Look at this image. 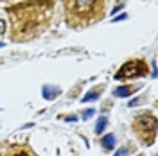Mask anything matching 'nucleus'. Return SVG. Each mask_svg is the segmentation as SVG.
<instances>
[{
    "instance_id": "obj_6",
    "label": "nucleus",
    "mask_w": 158,
    "mask_h": 156,
    "mask_svg": "<svg viewBox=\"0 0 158 156\" xmlns=\"http://www.w3.org/2000/svg\"><path fill=\"white\" fill-rule=\"evenodd\" d=\"M106 124H108V118H106V117L99 118L97 124H95V133H97V135H101V133H102V131L106 129Z\"/></svg>"
},
{
    "instance_id": "obj_5",
    "label": "nucleus",
    "mask_w": 158,
    "mask_h": 156,
    "mask_svg": "<svg viewBox=\"0 0 158 156\" xmlns=\"http://www.w3.org/2000/svg\"><path fill=\"white\" fill-rule=\"evenodd\" d=\"M113 93H115L117 97H128V95L133 93V88H131V86H118Z\"/></svg>"
},
{
    "instance_id": "obj_11",
    "label": "nucleus",
    "mask_w": 158,
    "mask_h": 156,
    "mask_svg": "<svg viewBox=\"0 0 158 156\" xmlns=\"http://www.w3.org/2000/svg\"><path fill=\"white\" fill-rule=\"evenodd\" d=\"M77 120V117H67L65 118V122H76Z\"/></svg>"
},
{
    "instance_id": "obj_1",
    "label": "nucleus",
    "mask_w": 158,
    "mask_h": 156,
    "mask_svg": "<svg viewBox=\"0 0 158 156\" xmlns=\"http://www.w3.org/2000/svg\"><path fill=\"white\" fill-rule=\"evenodd\" d=\"M137 127L149 131V133H155L156 131V118L153 115H142V117L137 118Z\"/></svg>"
},
{
    "instance_id": "obj_8",
    "label": "nucleus",
    "mask_w": 158,
    "mask_h": 156,
    "mask_svg": "<svg viewBox=\"0 0 158 156\" xmlns=\"http://www.w3.org/2000/svg\"><path fill=\"white\" fill-rule=\"evenodd\" d=\"M94 113H95V109H86V111H83V118H90V117H94Z\"/></svg>"
},
{
    "instance_id": "obj_2",
    "label": "nucleus",
    "mask_w": 158,
    "mask_h": 156,
    "mask_svg": "<svg viewBox=\"0 0 158 156\" xmlns=\"http://www.w3.org/2000/svg\"><path fill=\"white\" fill-rule=\"evenodd\" d=\"M95 2H97V0H74L76 9H77L79 13H88V11H92V7L95 6Z\"/></svg>"
},
{
    "instance_id": "obj_4",
    "label": "nucleus",
    "mask_w": 158,
    "mask_h": 156,
    "mask_svg": "<svg viewBox=\"0 0 158 156\" xmlns=\"http://www.w3.org/2000/svg\"><path fill=\"white\" fill-rule=\"evenodd\" d=\"M102 147L106 149V151H111L113 147H115V135H106V137H102Z\"/></svg>"
},
{
    "instance_id": "obj_12",
    "label": "nucleus",
    "mask_w": 158,
    "mask_h": 156,
    "mask_svg": "<svg viewBox=\"0 0 158 156\" xmlns=\"http://www.w3.org/2000/svg\"><path fill=\"white\" fill-rule=\"evenodd\" d=\"M124 18H126V14H120L118 18H113V22H118V20H124Z\"/></svg>"
},
{
    "instance_id": "obj_9",
    "label": "nucleus",
    "mask_w": 158,
    "mask_h": 156,
    "mask_svg": "<svg viewBox=\"0 0 158 156\" xmlns=\"http://www.w3.org/2000/svg\"><path fill=\"white\" fill-rule=\"evenodd\" d=\"M115 156H128V147H120L115 153Z\"/></svg>"
},
{
    "instance_id": "obj_10",
    "label": "nucleus",
    "mask_w": 158,
    "mask_h": 156,
    "mask_svg": "<svg viewBox=\"0 0 158 156\" xmlns=\"http://www.w3.org/2000/svg\"><path fill=\"white\" fill-rule=\"evenodd\" d=\"M4 32H6V22H4V20H0V38L4 36Z\"/></svg>"
},
{
    "instance_id": "obj_7",
    "label": "nucleus",
    "mask_w": 158,
    "mask_h": 156,
    "mask_svg": "<svg viewBox=\"0 0 158 156\" xmlns=\"http://www.w3.org/2000/svg\"><path fill=\"white\" fill-rule=\"evenodd\" d=\"M99 99V92L97 90H92V92H88V93H85V97L81 99L83 102H88V101H97Z\"/></svg>"
},
{
    "instance_id": "obj_3",
    "label": "nucleus",
    "mask_w": 158,
    "mask_h": 156,
    "mask_svg": "<svg viewBox=\"0 0 158 156\" xmlns=\"http://www.w3.org/2000/svg\"><path fill=\"white\" fill-rule=\"evenodd\" d=\"M41 93H43V97H45V99L52 101V99L59 93V88L58 86H49V84H45V86H43V90H41Z\"/></svg>"
}]
</instances>
